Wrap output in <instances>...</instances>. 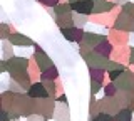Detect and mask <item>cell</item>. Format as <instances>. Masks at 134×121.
<instances>
[{
	"label": "cell",
	"mask_w": 134,
	"mask_h": 121,
	"mask_svg": "<svg viewBox=\"0 0 134 121\" xmlns=\"http://www.w3.org/2000/svg\"><path fill=\"white\" fill-rule=\"evenodd\" d=\"M72 9L77 12V14L86 15V14H89V12L94 9V5H92L91 0H84V2H75V3H72Z\"/></svg>",
	"instance_id": "1"
},
{
	"label": "cell",
	"mask_w": 134,
	"mask_h": 121,
	"mask_svg": "<svg viewBox=\"0 0 134 121\" xmlns=\"http://www.w3.org/2000/svg\"><path fill=\"white\" fill-rule=\"evenodd\" d=\"M29 94L32 96V98H45L47 96V91H45V87H44V84H34L32 87H30V91H29Z\"/></svg>",
	"instance_id": "2"
},
{
	"label": "cell",
	"mask_w": 134,
	"mask_h": 121,
	"mask_svg": "<svg viewBox=\"0 0 134 121\" xmlns=\"http://www.w3.org/2000/svg\"><path fill=\"white\" fill-rule=\"evenodd\" d=\"M131 119H132V116H131V111H129V109L119 111L117 116H116V121H131Z\"/></svg>",
	"instance_id": "3"
},
{
	"label": "cell",
	"mask_w": 134,
	"mask_h": 121,
	"mask_svg": "<svg viewBox=\"0 0 134 121\" xmlns=\"http://www.w3.org/2000/svg\"><path fill=\"white\" fill-rule=\"evenodd\" d=\"M37 61H39L40 69H45V67H49V66H50V61H49L42 52H40V54H37Z\"/></svg>",
	"instance_id": "4"
},
{
	"label": "cell",
	"mask_w": 134,
	"mask_h": 121,
	"mask_svg": "<svg viewBox=\"0 0 134 121\" xmlns=\"http://www.w3.org/2000/svg\"><path fill=\"white\" fill-rule=\"evenodd\" d=\"M86 40L89 44H97L99 40H102V35H92V34H86Z\"/></svg>",
	"instance_id": "5"
},
{
	"label": "cell",
	"mask_w": 134,
	"mask_h": 121,
	"mask_svg": "<svg viewBox=\"0 0 134 121\" xmlns=\"http://www.w3.org/2000/svg\"><path fill=\"white\" fill-rule=\"evenodd\" d=\"M12 42H14V44H24V45H27V44H30V40L24 39V37H20V35H14V37H12Z\"/></svg>",
	"instance_id": "6"
},
{
	"label": "cell",
	"mask_w": 134,
	"mask_h": 121,
	"mask_svg": "<svg viewBox=\"0 0 134 121\" xmlns=\"http://www.w3.org/2000/svg\"><path fill=\"white\" fill-rule=\"evenodd\" d=\"M94 121H111V116L109 114H99Z\"/></svg>",
	"instance_id": "7"
},
{
	"label": "cell",
	"mask_w": 134,
	"mask_h": 121,
	"mask_svg": "<svg viewBox=\"0 0 134 121\" xmlns=\"http://www.w3.org/2000/svg\"><path fill=\"white\" fill-rule=\"evenodd\" d=\"M99 91V84L97 82H92V93H97Z\"/></svg>",
	"instance_id": "8"
}]
</instances>
